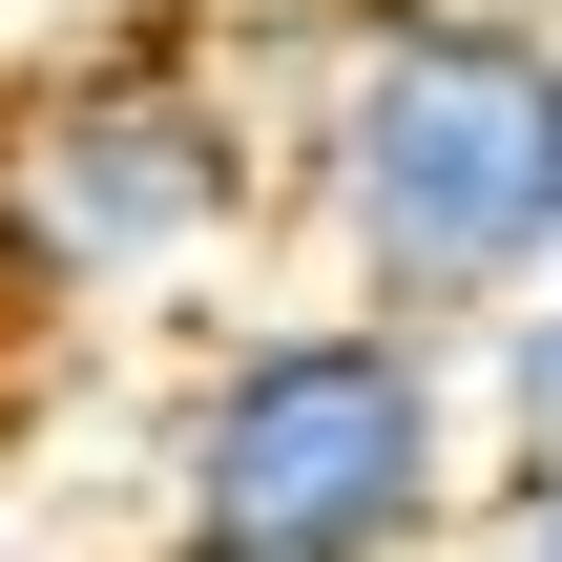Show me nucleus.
Returning <instances> with one entry per match:
<instances>
[{"instance_id": "20e7f679", "label": "nucleus", "mask_w": 562, "mask_h": 562, "mask_svg": "<svg viewBox=\"0 0 562 562\" xmlns=\"http://www.w3.org/2000/svg\"><path fill=\"white\" fill-rule=\"evenodd\" d=\"M480 417H501L521 459H562V271L501 313V334H480Z\"/></svg>"}, {"instance_id": "f257e3e1", "label": "nucleus", "mask_w": 562, "mask_h": 562, "mask_svg": "<svg viewBox=\"0 0 562 562\" xmlns=\"http://www.w3.org/2000/svg\"><path fill=\"white\" fill-rule=\"evenodd\" d=\"M292 229L334 250L355 313H417L480 355L562 271V21L334 0L313 104H292Z\"/></svg>"}, {"instance_id": "1a4fd4ad", "label": "nucleus", "mask_w": 562, "mask_h": 562, "mask_svg": "<svg viewBox=\"0 0 562 562\" xmlns=\"http://www.w3.org/2000/svg\"><path fill=\"white\" fill-rule=\"evenodd\" d=\"M0 562H42V542H21V521H0Z\"/></svg>"}, {"instance_id": "6e6552de", "label": "nucleus", "mask_w": 562, "mask_h": 562, "mask_svg": "<svg viewBox=\"0 0 562 562\" xmlns=\"http://www.w3.org/2000/svg\"><path fill=\"white\" fill-rule=\"evenodd\" d=\"M501 21H562V0H501Z\"/></svg>"}, {"instance_id": "39448f33", "label": "nucleus", "mask_w": 562, "mask_h": 562, "mask_svg": "<svg viewBox=\"0 0 562 562\" xmlns=\"http://www.w3.org/2000/svg\"><path fill=\"white\" fill-rule=\"evenodd\" d=\"M501 562H562V459H521V438H501Z\"/></svg>"}, {"instance_id": "423d86ee", "label": "nucleus", "mask_w": 562, "mask_h": 562, "mask_svg": "<svg viewBox=\"0 0 562 562\" xmlns=\"http://www.w3.org/2000/svg\"><path fill=\"white\" fill-rule=\"evenodd\" d=\"M146 562H271V542H209V521H167V542H146Z\"/></svg>"}, {"instance_id": "0eeeda50", "label": "nucleus", "mask_w": 562, "mask_h": 562, "mask_svg": "<svg viewBox=\"0 0 562 562\" xmlns=\"http://www.w3.org/2000/svg\"><path fill=\"white\" fill-rule=\"evenodd\" d=\"M21 334H42V313H21V271H0V355H21Z\"/></svg>"}, {"instance_id": "7ed1b4c3", "label": "nucleus", "mask_w": 562, "mask_h": 562, "mask_svg": "<svg viewBox=\"0 0 562 562\" xmlns=\"http://www.w3.org/2000/svg\"><path fill=\"white\" fill-rule=\"evenodd\" d=\"M271 104L229 83L209 21H125V42H63L21 104H0V271L42 334H104V313H188L250 229H271Z\"/></svg>"}, {"instance_id": "f03ea898", "label": "nucleus", "mask_w": 562, "mask_h": 562, "mask_svg": "<svg viewBox=\"0 0 562 562\" xmlns=\"http://www.w3.org/2000/svg\"><path fill=\"white\" fill-rule=\"evenodd\" d=\"M146 480H167V521L271 542V562H417V542H459V501H480V375H459V334L355 313V292L229 313L167 375Z\"/></svg>"}]
</instances>
